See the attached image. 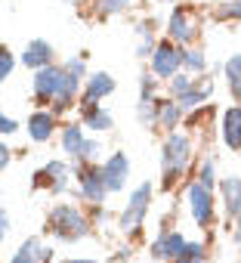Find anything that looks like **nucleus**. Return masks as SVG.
I'll return each mask as SVG.
<instances>
[{
	"instance_id": "15",
	"label": "nucleus",
	"mask_w": 241,
	"mask_h": 263,
	"mask_svg": "<svg viewBox=\"0 0 241 263\" xmlns=\"http://www.w3.org/2000/svg\"><path fill=\"white\" fill-rule=\"evenodd\" d=\"M167 31H170V37L179 41V44H189V41L198 34L186 10H173V16H170V28H167Z\"/></svg>"
},
{
	"instance_id": "18",
	"label": "nucleus",
	"mask_w": 241,
	"mask_h": 263,
	"mask_svg": "<svg viewBox=\"0 0 241 263\" xmlns=\"http://www.w3.org/2000/svg\"><path fill=\"white\" fill-rule=\"evenodd\" d=\"M44 260V248H41V241L37 238H28L19 251H16V257L10 260V263H41Z\"/></svg>"
},
{
	"instance_id": "8",
	"label": "nucleus",
	"mask_w": 241,
	"mask_h": 263,
	"mask_svg": "<svg viewBox=\"0 0 241 263\" xmlns=\"http://www.w3.org/2000/svg\"><path fill=\"white\" fill-rule=\"evenodd\" d=\"M114 90V78L111 74H105V71H99V74H90L87 78V93H84V111H90V108H96V99H102V96H108Z\"/></svg>"
},
{
	"instance_id": "14",
	"label": "nucleus",
	"mask_w": 241,
	"mask_h": 263,
	"mask_svg": "<svg viewBox=\"0 0 241 263\" xmlns=\"http://www.w3.org/2000/svg\"><path fill=\"white\" fill-rule=\"evenodd\" d=\"M183 245H186V238H183L179 232H164V235L152 245V254H155L158 260H176L179 251H183Z\"/></svg>"
},
{
	"instance_id": "29",
	"label": "nucleus",
	"mask_w": 241,
	"mask_h": 263,
	"mask_svg": "<svg viewBox=\"0 0 241 263\" xmlns=\"http://www.w3.org/2000/svg\"><path fill=\"white\" fill-rule=\"evenodd\" d=\"M219 19H241V0H235V4L223 7V10H219Z\"/></svg>"
},
{
	"instance_id": "12",
	"label": "nucleus",
	"mask_w": 241,
	"mask_h": 263,
	"mask_svg": "<svg viewBox=\"0 0 241 263\" xmlns=\"http://www.w3.org/2000/svg\"><path fill=\"white\" fill-rule=\"evenodd\" d=\"M223 198H226V214L229 220H241V180L238 177H226L219 183Z\"/></svg>"
},
{
	"instance_id": "20",
	"label": "nucleus",
	"mask_w": 241,
	"mask_h": 263,
	"mask_svg": "<svg viewBox=\"0 0 241 263\" xmlns=\"http://www.w3.org/2000/svg\"><path fill=\"white\" fill-rule=\"evenodd\" d=\"M155 121H161V127H176L179 121V105L176 102H161L155 111Z\"/></svg>"
},
{
	"instance_id": "34",
	"label": "nucleus",
	"mask_w": 241,
	"mask_h": 263,
	"mask_svg": "<svg viewBox=\"0 0 241 263\" xmlns=\"http://www.w3.org/2000/svg\"><path fill=\"white\" fill-rule=\"evenodd\" d=\"M7 164H10V149H7L4 143H0V171H4Z\"/></svg>"
},
{
	"instance_id": "10",
	"label": "nucleus",
	"mask_w": 241,
	"mask_h": 263,
	"mask_svg": "<svg viewBox=\"0 0 241 263\" xmlns=\"http://www.w3.org/2000/svg\"><path fill=\"white\" fill-rule=\"evenodd\" d=\"M81 198L93 201V204H99L105 198V183H102V171L99 167H90V171L81 174Z\"/></svg>"
},
{
	"instance_id": "13",
	"label": "nucleus",
	"mask_w": 241,
	"mask_h": 263,
	"mask_svg": "<svg viewBox=\"0 0 241 263\" xmlns=\"http://www.w3.org/2000/svg\"><path fill=\"white\" fill-rule=\"evenodd\" d=\"M50 59H53V47L47 44V41H31L28 47H25V53H22V62L28 65V68H47L50 65Z\"/></svg>"
},
{
	"instance_id": "35",
	"label": "nucleus",
	"mask_w": 241,
	"mask_h": 263,
	"mask_svg": "<svg viewBox=\"0 0 241 263\" xmlns=\"http://www.w3.org/2000/svg\"><path fill=\"white\" fill-rule=\"evenodd\" d=\"M235 245H238V251H241V220H238V226H235Z\"/></svg>"
},
{
	"instance_id": "21",
	"label": "nucleus",
	"mask_w": 241,
	"mask_h": 263,
	"mask_svg": "<svg viewBox=\"0 0 241 263\" xmlns=\"http://www.w3.org/2000/svg\"><path fill=\"white\" fill-rule=\"evenodd\" d=\"M226 78H229V87L235 96H241V56H232L226 62Z\"/></svg>"
},
{
	"instance_id": "33",
	"label": "nucleus",
	"mask_w": 241,
	"mask_h": 263,
	"mask_svg": "<svg viewBox=\"0 0 241 263\" xmlns=\"http://www.w3.org/2000/svg\"><path fill=\"white\" fill-rule=\"evenodd\" d=\"M7 232H10V217H7L4 211H0V241L7 238Z\"/></svg>"
},
{
	"instance_id": "17",
	"label": "nucleus",
	"mask_w": 241,
	"mask_h": 263,
	"mask_svg": "<svg viewBox=\"0 0 241 263\" xmlns=\"http://www.w3.org/2000/svg\"><path fill=\"white\" fill-rule=\"evenodd\" d=\"M81 146H84V130H81V124H71V127H65V130H62V149H65L71 158H77Z\"/></svg>"
},
{
	"instance_id": "28",
	"label": "nucleus",
	"mask_w": 241,
	"mask_h": 263,
	"mask_svg": "<svg viewBox=\"0 0 241 263\" xmlns=\"http://www.w3.org/2000/svg\"><path fill=\"white\" fill-rule=\"evenodd\" d=\"M198 177H201L198 183H201L204 189H210V186H213V164H210V161H204V164H201V174H198Z\"/></svg>"
},
{
	"instance_id": "7",
	"label": "nucleus",
	"mask_w": 241,
	"mask_h": 263,
	"mask_svg": "<svg viewBox=\"0 0 241 263\" xmlns=\"http://www.w3.org/2000/svg\"><path fill=\"white\" fill-rule=\"evenodd\" d=\"M34 186H50V192H65L68 189V167L62 161H50L44 171L34 174Z\"/></svg>"
},
{
	"instance_id": "30",
	"label": "nucleus",
	"mask_w": 241,
	"mask_h": 263,
	"mask_svg": "<svg viewBox=\"0 0 241 263\" xmlns=\"http://www.w3.org/2000/svg\"><path fill=\"white\" fill-rule=\"evenodd\" d=\"M170 87H173V93H176V96H186V93L192 90V81H189V78H173V81H170Z\"/></svg>"
},
{
	"instance_id": "3",
	"label": "nucleus",
	"mask_w": 241,
	"mask_h": 263,
	"mask_svg": "<svg viewBox=\"0 0 241 263\" xmlns=\"http://www.w3.org/2000/svg\"><path fill=\"white\" fill-rule=\"evenodd\" d=\"M149 198H152V183H143V186L130 195L127 211L120 214V229H124V232H139V226H143V220H146V211H149Z\"/></svg>"
},
{
	"instance_id": "23",
	"label": "nucleus",
	"mask_w": 241,
	"mask_h": 263,
	"mask_svg": "<svg viewBox=\"0 0 241 263\" xmlns=\"http://www.w3.org/2000/svg\"><path fill=\"white\" fill-rule=\"evenodd\" d=\"M207 93H210V84H204L201 90H189L186 96H179V102H176V105H179V108H195V105H201V102H204V96H207Z\"/></svg>"
},
{
	"instance_id": "4",
	"label": "nucleus",
	"mask_w": 241,
	"mask_h": 263,
	"mask_svg": "<svg viewBox=\"0 0 241 263\" xmlns=\"http://www.w3.org/2000/svg\"><path fill=\"white\" fill-rule=\"evenodd\" d=\"M179 65H183V50L179 47H173L167 41L155 44V50H152V68H155L158 78H173L179 71Z\"/></svg>"
},
{
	"instance_id": "1",
	"label": "nucleus",
	"mask_w": 241,
	"mask_h": 263,
	"mask_svg": "<svg viewBox=\"0 0 241 263\" xmlns=\"http://www.w3.org/2000/svg\"><path fill=\"white\" fill-rule=\"evenodd\" d=\"M50 232H53L59 241H77V238H84V235L90 232V223H87V217H84L77 208L59 204V208H53V214H50Z\"/></svg>"
},
{
	"instance_id": "5",
	"label": "nucleus",
	"mask_w": 241,
	"mask_h": 263,
	"mask_svg": "<svg viewBox=\"0 0 241 263\" xmlns=\"http://www.w3.org/2000/svg\"><path fill=\"white\" fill-rule=\"evenodd\" d=\"M102 183H105V192H117V189H124L127 177H130V161L124 152H114L102 167Z\"/></svg>"
},
{
	"instance_id": "27",
	"label": "nucleus",
	"mask_w": 241,
	"mask_h": 263,
	"mask_svg": "<svg viewBox=\"0 0 241 263\" xmlns=\"http://www.w3.org/2000/svg\"><path fill=\"white\" fill-rule=\"evenodd\" d=\"M133 4V0H99V10L105 13V16H111V13H120V10H127Z\"/></svg>"
},
{
	"instance_id": "19",
	"label": "nucleus",
	"mask_w": 241,
	"mask_h": 263,
	"mask_svg": "<svg viewBox=\"0 0 241 263\" xmlns=\"http://www.w3.org/2000/svg\"><path fill=\"white\" fill-rule=\"evenodd\" d=\"M84 127L108 130V127H111V115H108L105 108H90V111H84Z\"/></svg>"
},
{
	"instance_id": "26",
	"label": "nucleus",
	"mask_w": 241,
	"mask_h": 263,
	"mask_svg": "<svg viewBox=\"0 0 241 263\" xmlns=\"http://www.w3.org/2000/svg\"><path fill=\"white\" fill-rule=\"evenodd\" d=\"M13 65H16V59H13V53H10L7 47H0V81H7V78H10V71H13Z\"/></svg>"
},
{
	"instance_id": "37",
	"label": "nucleus",
	"mask_w": 241,
	"mask_h": 263,
	"mask_svg": "<svg viewBox=\"0 0 241 263\" xmlns=\"http://www.w3.org/2000/svg\"><path fill=\"white\" fill-rule=\"evenodd\" d=\"M68 4H74V0H68Z\"/></svg>"
},
{
	"instance_id": "36",
	"label": "nucleus",
	"mask_w": 241,
	"mask_h": 263,
	"mask_svg": "<svg viewBox=\"0 0 241 263\" xmlns=\"http://www.w3.org/2000/svg\"><path fill=\"white\" fill-rule=\"evenodd\" d=\"M68 263H93V260H68Z\"/></svg>"
},
{
	"instance_id": "22",
	"label": "nucleus",
	"mask_w": 241,
	"mask_h": 263,
	"mask_svg": "<svg viewBox=\"0 0 241 263\" xmlns=\"http://www.w3.org/2000/svg\"><path fill=\"white\" fill-rule=\"evenodd\" d=\"M201 260H204V248L198 241H186L179 257H176V263H201Z\"/></svg>"
},
{
	"instance_id": "6",
	"label": "nucleus",
	"mask_w": 241,
	"mask_h": 263,
	"mask_svg": "<svg viewBox=\"0 0 241 263\" xmlns=\"http://www.w3.org/2000/svg\"><path fill=\"white\" fill-rule=\"evenodd\" d=\"M189 204H192V217H195L198 226H207L213 220V195L201 183H192L189 186Z\"/></svg>"
},
{
	"instance_id": "31",
	"label": "nucleus",
	"mask_w": 241,
	"mask_h": 263,
	"mask_svg": "<svg viewBox=\"0 0 241 263\" xmlns=\"http://www.w3.org/2000/svg\"><path fill=\"white\" fill-rule=\"evenodd\" d=\"M16 127H19V124H16L13 118H7V115H0V137H4V134H13Z\"/></svg>"
},
{
	"instance_id": "16",
	"label": "nucleus",
	"mask_w": 241,
	"mask_h": 263,
	"mask_svg": "<svg viewBox=\"0 0 241 263\" xmlns=\"http://www.w3.org/2000/svg\"><path fill=\"white\" fill-rule=\"evenodd\" d=\"M53 127H56V118H53L50 111H37V115H31V121H28V134H31V140L44 143V140L53 137Z\"/></svg>"
},
{
	"instance_id": "9",
	"label": "nucleus",
	"mask_w": 241,
	"mask_h": 263,
	"mask_svg": "<svg viewBox=\"0 0 241 263\" xmlns=\"http://www.w3.org/2000/svg\"><path fill=\"white\" fill-rule=\"evenodd\" d=\"M59 84H62V68L47 65V68H41L37 78H34V96H37L41 102H50V99L56 96Z\"/></svg>"
},
{
	"instance_id": "24",
	"label": "nucleus",
	"mask_w": 241,
	"mask_h": 263,
	"mask_svg": "<svg viewBox=\"0 0 241 263\" xmlns=\"http://www.w3.org/2000/svg\"><path fill=\"white\" fill-rule=\"evenodd\" d=\"M183 65L192 68V71H204V68H207V59H204L201 50H186V53H183Z\"/></svg>"
},
{
	"instance_id": "11",
	"label": "nucleus",
	"mask_w": 241,
	"mask_h": 263,
	"mask_svg": "<svg viewBox=\"0 0 241 263\" xmlns=\"http://www.w3.org/2000/svg\"><path fill=\"white\" fill-rule=\"evenodd\" d=\"M223 140L229 149L241 152V108L232 105L226 115H223Z\"/></svg>"
},
{
	"instance_id": "32",
	"label": "nucleus",
	"mask_w": 241,
	"mask_h": 263,
	"mask_svg": "<svg viewBox=\"0 0 241 263\" xmlns=\"http://www.w3.org/2000/svg\"><path fill=\"white\" fill-rule=\"evenodd\" d=\"M152 87H155V78H143V102L152 99Z\"/></svg>"
},
{
	"instance_id": "25",
	"label": "nucleus",
	"mask_w": 241,
	"mask_h": 263,
	"mask_svg": "<svg viewBox=\"0 0 241 263\" xmlns=\"http://www.w3.org/2000/svg\"><path fill=\"white\" fill-rule=\"evenodd\" d=\"M99 152H102V149H99V143H96V140H84V146H81L77 158H81V161H96V158H99Z\"/></svg>"
},
{
	"instance_id": "2",
	"label": "nucleus",
	"mask_w": 241,
	"mask_h": 263,
	"mask_svg": "<svg viewBox=\"0 0 241 263\" xmlns=\"http://www.w3.org/2000/svg\"><path fill=\"white\" fill-rule=\"evenodd\" d=\"M192 155V146L183 134H170L161 152V164H164V186H173V180L186 171V161Z\"/></svg>"
}]
</instances>
